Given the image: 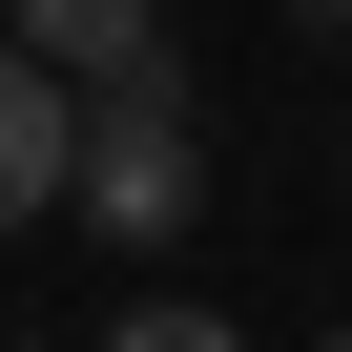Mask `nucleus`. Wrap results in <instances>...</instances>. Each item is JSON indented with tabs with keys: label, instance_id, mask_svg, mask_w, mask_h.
Listing matches in <instances>:
<instances>
[{
	"label": "nucleus",
	"instance_id": "423d86ee",
	"mask_svg": "<svg viewBox=\"0 0 352 352\" xmlns=\"http://www.w3.org/2000/svg\"><path fill=\"white\" fill-rule=\"evenodd\" d=\"M331 352H352V331H331Z\"/></svg>",
	"mask_w": 352,
	"mask_h": 352
},
{
	"label": "nucleus",
	"instance_id": "7ed1b4c3",
	"mask_svg": "<svg viewBox=\"0 0 352 352\" xmlns=\"http://www.w3.org/2000/svg\"><path fill=\"white\" fill-rule=\"evenodd\" d=\"M0 42H21V63H63V83H104V63H145L166 21H145V0H0Z\"/></svg>",
	"mask_w": 352,
	"mask_h": 352
},
{
	"label": "nucleus",
	"instance_id": "39448f33",
	"mask_svg": "<svg viewBox=\"0 0 352 352\" xmlns=\"http://www.w3.org/2000/svg\"><path fill=\"white\" fill-rule=\"evenodd\" d=\"M290 21H352V0H290Z\"/></svg>",
	"mask_w": 352,
	"mask_h": 352
},
{
	"label": "nucleus",
	"instance_id": "20e7f679",
	"mask_svg": "<svg viewBox=\"0 0 352 352\" xmlns=\"http://www.w3.org/2000/svg\"><path fill=\"white\" fill-rule=\"evenodd\" d=\"M104 352H228V311H187V290H145V311H124Z\"/></svg>",
	"mask_w": 352,
	"mask_h": 352
},
{
	"label": "nucleus",
	"instance_id": "f03ea898",
	"mask_svg": "<svg viewBox=\"0 0 352 352\" xmlns=\"http://www.w3.org/2000/svg\"><path fill=\"white\" fill-rule=\"evenodd\" d=\"M63 145H83V83L0 42V228H42V208H63Z\"/></svg>",
	"mask_w": 352,
	"mask_h": 352
},
{
	"label": "nucleus",
	"instance_id": "f257e3e1",
	"mask_svg": "<svg viewBox=\"0 0 352 352\" xmlns=\"http://www.w3.org/2000/svg\"><path fill=\"white\" fill-rule=\"evenodd\" d=\"M187 187H208V104H187V63H104L83 83V145H63V208L104 228V249H166L187 228Z\"/></svg>",
	"mask_w": 352,
	"mask_h": 352
}]
</instances>
